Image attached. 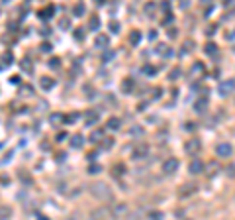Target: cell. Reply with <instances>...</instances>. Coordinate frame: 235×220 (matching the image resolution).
I'll use <instances>...</instances> for the list:
<instances>
[{
    "mask_svg": "<svg viewBox=\"0 0 235 220\" xmlns=\"http://www.w3.org/2000/svg\"><path fill=\"white\" fill-rule=\"evenodd\" d=\"M202 171H204V163H202V159H192L190 163H188V173L190 175H200Z\"/></svg>",
    "mask_w": 235,
    "mask_h": 220,
    "instance_id": "cell-7",
    "label": "cell"
},
{
    "mask_svg": "<svg viewBox=\"0 0 235 220\" xmlns=\"http://www.w3.org/2000/svg\"><path fill=\"white\" fill-rule=\"evenodd\" d=\"M217 92H220L222 96H227V94L235 92V81H233V79L222 81V83H220V87H217Z\"/></svg>",
    "mask_w": 235,
    "mask_h": 220,
    "instance_id": "cell-4",
    "label": "cell"
},
{
    "mask_svg": "<svg viewBox=\"0 0 235 220\" xmlns=\"http://www.w3.org/2000/svg\"><path fill=\"white\" fill-rule=\"evenodd\" d=\"M114 57V51H108V53H104V61H110Z\"/></svg>",
    "mask_w": 235,
    "mask_h": 220,
    "instance_id": "cell-38",
    "label": "cell"
},
{
    "mask_svg": "<svg viewBox=\"0 0 235 220\" xmlns=\"http://www.w3.org/2000/svg\"><path fill=\"white\" fill-rule=\"evenodd\" d=\"M96 155H98L96 151H92V153H88V159H90V161H94V159H96Z\"/></svg>",
    "mask_w": 235,
    "mask_h": 220,
    "instance_id": "cell-45",
    "label": "cell"
},
{
    "mask_svg": "<svg viewBox=\"0 0 235 220\" xmlns=\"http://www.w3.org/2000/svg\"><path fill=\"white\" fill-rule=\"evenodd\" d=\"M123 173H125V167H123L122 163H120V165H114V177H122Z\"/></svg>",
    "mask_w": 235,
    "mask_h": 220,
    "instance_id": "cell-21",
    "label": "cell"
},
{
    "mask_svg": "<svg viewBox=\"0 0 235 220\" xmlns=\"http://www.w3.org/2000/svg\"><path fill=\"white\" fill-rule=\"evenodd\" d=\"M100 28V20L98 16H90V30H98Z\"/></svg>",
    "mask_w": 235,
    "mask_h": 220,
    "instance_id": "cell-23",
    "label": "cell"
},
{
    "mask_svg": "<svg viewBox=\"0 0 235 220\" xmlns=\"http://www.w3.org/2000/svg\"><path fill=\"white\" fill-rule=\"evenodd\" d=\"M75 37H77V39H82V32L77 30V32H75Z\"/></svg>",
    "mask_w": 235,
    "mask_h": 220,
    "instance_id": "cell-46",
    "label": "cell"
},
{
    "mask_svg": "<svg viewBox=\"0 0 235 220\" xmlns=\"http://www.w3.org/2000/svg\"><path fill=\"white\" fill-rule=\"evenodd\" d=\"M168 37H172V39L176 37V30H174V28H170V30H168Z\"/></svg>",
    "mask_w": 235,
    "mask_h": 220,
    "instance_id": "cell-41",
    "label": "cell"
},
{
    "mask_svg": "<svg viewBox=\"0 0 235 220\" xmlns=\"http://www.w3.org/2000/svg\"><path fill=\"white\" fill-rule=\"evenodd\" d=\"M192 49H194V41L186 39V41H184V49H182V53H188V51H192Z\"/></svg>",
    "mask_w": 235,
    "mask_h": 220,
    "instance_id": "cell-28",
    "label": "cell"
},
{
    "mask_svg": "<svg viewBox=\"0 0 235 220\" xmlns=\"http://www.w3.org/2000/svg\"><path fill=\"white\" fill-rule=\"evenodd\" d=\"M145 155H149V145H145V143L135 145L133 151H131V157H133V159H143Z\"/></svg>",
    "mask_w": 235,
    "mask_h": 220,
    "instance_id": "cell-6",
    "label": "cell"
},
{
    "mask_svg": "<svg viewBox=\"0 0 235 220\" xmlns=\"http://www.w3.org/2000/svg\"><path fill=\"white\" fill-rule=\"evenodd\" d=\"M143 73H145V75H155L157 69L153 65H145V67H143Z\"/></svg>",
    "mask_w": 235,
    "mask_h": 220,
    "instance_id": "cell-30",
    "label": "cell"
},
{
    "mask_svg": "<svg viewBox=\"0 0 235 220\" xmlns=\"http://www.w3.org/2000/svg\"><path fill=\"white\" fill-rule=\"evenodd\" d=\"M208 169H210L208 173H210V175H213V173H215V169H217V163H210V165H208Z\"/></svg>",
    "mask_w": 235,
    "mask_h": 220,
    "instance_id": "cell-36",
    "label": "cell"
},
{
    "mask_svg": "<svg viewBox=\"0 0 235 220\" xmlns=\"http://www.w3.org/2000/svg\"><path fill=\"white\" fill-rule=\"evenodd\" d=\"M104 140H106V142H104V147H106V149H110V147L114 145V140H112V138H104Z\"/></svg>",
    "mask_w": 235,
    "mask_h": 220,
    "instance_id": "cell-34",
    "label": "cell"
},
{
    "mask_svg": "<svg viewBox=\"0 0 235 220\" xmlns=\"http://www.w3.org/2000/svg\"><path fill=\"white\" fill-rule=\"evenodd\" d=\"M96 45L98 47H106L108 45V35H98L96 37Z\"/></svg>",
    "mask_w": 235,
    "mask_h": 220,
    "instance_id": "cell-22",
    "label": "cell"
},
{
    "mask_svg": "<svg viewBox=\"0 0 235 220\" xmlns=\"http://www.w3.org/2000/svg\"><path fill=\"white\" fill-rule=\"evenodd\" d=\"M176 169H178V159H174V157H168L163 161V171L167 173V175H172V173H176Z\"/></svg>",
    "mask_w": 235,
    "mask_h": 220,
    "instance_id": "cell-5",
    "label": "cell"
},
{
    "mask_svg": "<svg viewBox=\"0 0 235 220\" xmlns=\"http://www.w3.org/2000/svg\"><path fill=\"white\" fill-rule=\"evenodd\" d=\"M22 69H26L28 73H32V65H30L28 61H22Z\"/></svg>",
    "mask_w": 235,
    "mask_h": 220,
    "instance_id": "cell-37",
    "label": "cell"
},
{
    "mask_svg": "<svg viewBox=\"0 0 235 220\" xmlns=\"http://www.w3.org/2000/svg\"><path fill=\"white\" fill-rule=\"evenodd\" d=\"M204 51H206L208 55H215V53H217V45L213 43V41H212V43H206V47H204Z\"/></svg>",
    "mask_w": 235,
    "mask_h": 220,
    "instance_id": "cell-18",
    "label": "cell"
},
{
    "mask_svg": "<svg viewBox=\"0 0 235 220\" xmlns=\"http://www.w3.org/2000/svg\"><path fill=\"white\" fill-rule=\"evenodd\" d=\"M149 39H157V32L153 30V32H149Z\"/></svg>",
    "mask_w": 235,
    "mask_h": 220,
    "instance_id": "cell-44",
    "label": "cell"
},
{
    "mask_svg": "<svg viewBox=\"0 0 235 220\" xmlns=\"http://www.w3.org/2000/svg\"><path fill=\"white\" fill-rule=\"evenodd\" d=\"M145 10H147V12H153V10H155V4H147Z\"/></svg>",
    "mask_w": 235,
    "mask_h": 220,
    "instance_id": "cell-42",
    "label": "cell"
},
{
    "mask_svg": "<svg viewBox=\"0 0 235 220\" xmlns=\"http://www.w3.org/2000/svg\"><path fill=\"white\" fill-rule=\"evenodd\" d=\"M110 32H112V33H120V24L110 22Z\"/></svg>",
    "mask_w": 235,
    "mask_h": 220,
    "instance_id": "cell-32",
    "label": "cell"
},
{
    "mask_svg": "<svg viewBox=\"0 0 235 220\" xmlns=\"http://www.w3.org/2000/svg\"><path fill=\"white\" fill-rule=\"evenodd\" d=\"M213 32H215L213 28H208V30H206V33H208V35H213Z\"/></svg>",
    "mask_w": 235,
    "mask_h": 220,
    "instance_id": "cell-50",
    "label": "cell"
},
{
    "mask_svg": "<svg viewBox=\"0 0 235 220\" xmlns=\"http://www.w3.org/2000/svg\"><path fill=\"white\" fill-rule=\"evenodd\" d=\"M194 128V122H186V130H192Z\"/></svg>",
    "mask_w": 235,
    "mask_h": 220,
    "instance_id": "cell-49",
    "label": "cell"
},
{
    "mask_svg": "<svg viewBox=\"0 0 235 220\" xmlns=\"http://www.w3.org/2000/svg\"><path fill=\"white\" fill-rule=\"evenodd\" d=\"M102 2H104V0H96V4H102Z\"/></svg>",
    "mask_w": 235,
    "mask_h": 220,
    "instance_id": "cell-51",
    "label": "cell"
},
{
    "mask_svg": "<svg viewBox=\"0 0 235 220\" xmlns=\"http://www.w3.org/2000/svg\"><path fill=\"white\" fill-rule=\"evenodd\" d=\"M112 218L114 214H112V210L110 208H106V206H104V208H96L94 210V212H92V218Z\"/></svg>",
    "mask_w": 235,
    "mask_h": 220,
    "instance_id": "cell-9",
    "label": "cell"
},
{
    "mask_svg": "<svg viewBox=\"0 0 235 220\" xmlns=\"http://www.w3.org/2000/svg\"><path fill=\"white\" fill-rule=\"evenodd\" d=\"M202 73H204V65H202V63L192 65V75H202Z\"/></svg>",
    "mask_w": 235,
    "mask_h": 220,
    "instance_id": "cell-24",
    "label": "cell"
},
{
    "mask_svg": "<svg viewBox=\"0 0 235 220\" xmlns=\"http://www.w3.org/2000/svg\"><path fill=\"white\" fill-rule=\"evenodd\" d=\"M129 41H131L133 45H137L139 41H141V32H139V30H133V32L129 33Z\"/></svg>",
    "mask_w": 235,
    "mask_h": 220,
    "instance_id": "cell-15",
    "label": "cell"
},
{
    "mask_svg": "<svg viewBox=\"0 0 235 220\" xmlns=\"http://www.w3.org/2000/svg\"><path fill=\"white\" fill-rule=\"evenodd\" d=\"M84 120H86V124H88V126H94V124L98 122V114H96L94 110H90V112H86Z\"/></svg>",
    "mask_w": 235,
    "mask_h": 220,
    "instance_id": "cell-12",
    "label": "cell"
},
{
    "mask_svg": "<svg viewBox=\"0 0 235 220\" xmlns=\"http://www.w3.org/2000/svg\"><path fill=\"white\" fill-rule=\"evenodd\" d=\"M147 216H149V218H153V220H159V218H163V212H159V210H149V212H147Z\"/></svg>",
    "mask_w": 235,
    "mask_h": 220,
    "instance_id": "cell-26",
    "label": "cell"
},
{
    "mask_svg": "<svg viewBox=\"0 0 235 220\" xmlns=\"http://www.w3.org/2000/svg\"><path fill=\"white\" fill-rule=\"evenodd\" d=\"M133 88H135V83H133V79L131 77H127V79H123L122 81V92L123 94H131Z\"/></svg>",
    "mask_w": 235,
    "mask_h": 220,
    "instance_id": "cell-8",
    "label": "cell"
},
{
    "mask_svg": "<svg viewBox=\"0 0 235 220\" xmlns=\"http://www.w3.org/2000/svg\"><path fill=\"white\" fill-rule=\"evenodd\" d=\"M82 12H84V6H82V4H77V8H75V16H82Z\"/></svg>",
    "mask_w": 235,
    "mask_h": 220,
    "instance_id": "cell-33",
    "label": "cell"
},
{
    "mask_svg": "<svg viewBox=\"0 0 235 220\" xmlns=\"http://www.w3.org/2000/svg\"><path fill=\"white\" fill-rule=\"evenodd\" d=\"M100 171H102V167L100 165H96V163H92L88 167V173H92V175H94V173H100Z\"/></svg>",
    "mask_w": 235,
    "mask_h": 220,
    "instance_id": "cell-31",
    "label": "cell"
},
{
    "mask_svg": "<svg viewBox=\"0 0 235 220\" xmlns=\"http://www.w3.org/2000/svg\"><path fill=\"white\" fill-rule=\"evenodd\" d=\"M225 173H227V177L229 179H235V163H231L227 169H225Z\"/></svg>",
    "mask_w": 235,
    "mask_h": 220,
    "instance_id": "cell-29",
    "label": "cell"
},
{
    "mask_svg": "<svg viewBox=\"0 0 235 220\" xmlns=\"http://www.w3.org/2000/svg\"><path fill=\"white\" fill-rule=\"evenodd\" d=\"M108 130H120V120L118 118H110L108 120Z\"/></svg>",
    "mask_w": 235,
    "mask_h": 220,
    "instance_id": "cell-20",
    "label": "cell"
},
{
    "mask_svg": "<svg viewBox=\"0 0 235 220\" xmlns=\"http://www.w3.org/2000/svg\"><path fill=\"white\" fill-rule=\"evenodd\" d=\"M145 108H147V102H141V104L137 106V110H145Z\"/></svg>",
    "mask_w": 235,
    "mask_h": 220,
    "instance_id": "cell-48",
    "label": "cell"
},
{
    "mask_svg": "<svg viewBox=\"0 0 235 220\" xmlns=\"http://www.w3.org/2000/svg\"><path fill=\"white\" fill-rule=\"evenodd\" d=\"M41 49H43V51H49V49H51V45H49V43H43V45H41Z\"/></svg>",
    "mask_w": 235,
    "mask_h": 220,
    "instance_id": "cell-47",
    "label": "cell"
},
{
    "mask_svg": "<svg viewBox=\"0 0 235 220\" xmlns=\"http://www.w3.org/2000/svg\"><path fill=\"white\" fill-rule=\"evenodd\" d=\"M202 2H204V4H206V2H210V0H202Z\"/></svg>",
    "mask_w": 235,
    "mask_h": 220,
    "instance_id": "cell-52",
    "label": "cell"
},
{
    "mask_svg": "<svg viewBox=\"0 0 235 220\" xmlns=\"http://www.w3.org/2000/svg\"><path fill=\"white\" fill-rule=\"evenodd\" d=\"M49 120L55 124V122H61V120H63V116H61V114H51V118H49Z\"/></svg>",
    "mask_w": 235,
    "mask_h": 220,
    "instance_id": "cell-35",
    "label": "cell"
},
{
    "mask_svg": "<svg viewBox=\"0 0 235 220\" xmlns=\"http://www.w3.org/2000/svg\"><path fill=\"white\" fill-rule=\"evenodd\" d=\"M178 77H180V69H178V67H176V69H172V71L168 73V79H170V81H176Z\"/></svg>",
    "mask_w": 235,
    "mask_h": 220,
    "instance_id": "cell-27",
    "label": "cell"
},
{
    "mask_svg": "<svg viewBox=\"0 0 235 220\" xmlns=\"http://www.w3.org/2000/svg\"><path fill=\"white\" fill-rule=\"evenodd\" d=\"M200 149H202V142L198 140V138L186 140V143H184V151H186L188 155H196Z\"/></svg>",
    "mask_w": 235,
    "mask_h": 220,
    "instance_id": "cell-3",
    "label": "cell"
},
{
    "mask_svg": "<svg viewBox=\"0 0 235 220\" xmlns=\"http://www.w3.org/2000/svg\"><path fill=\"white\" fill-rule=\"evenodd\" d=\"M192 193H196V185H192V183H186V185H182L178 191V197H188Z\"/></svg>",
    "mask_w": 235,
    "mask_h": 220,
    "instance_id": "cell-10",
    "label": "cell"
},
{
    "mask_svg": "<svg viewBox=\"0 0 235 220\" xmlns=\"http://www.w3.org/2000/svg\"><path fill=\"white\" fill-rule=\"evenodd\" d=\"M172 22V16H170V14H168L167 18H165V20H163V26H168V24Z\"/></svg>",
    "mask_w": 235,
    "mask_h": 220,
    "instance_id": "cell-39",
    "label": "cell"
},
{
    "mask_svg": "<svg viewBox=\"0 0 235 220\" xmlns=\"http://www.w3.org/2000/svg\"><path fill=\"white\" fill-rule=\"evenodd\" d=\"M39 85H41V88L49 90V88H51L53 85H55V81H53L51 77H41V79H39Z\"/></svg>",
    "mask_w": 235,
    "mask_h": 220,
    "instance_id": "cell-13",
    "label": "cell"
},
{
    "mask_svg": "<svg viewBox=\"0 0 235 220\" xmlns=\"http://www.w3.org/2000/svg\"><path fill=\"white\" fill-rule=\"evenodd\" d=\"M231 153H233V145H231V143H227V142L217 143L215 155H217L220 159H227V157H231Z\"/></svg>",
    "mask_w": 235,
    "mask_h": 220,
    "instance_id": "cell-2",
    "label": "cell"
},
{
    "mask_svg": "<svg viewBox=\"0 0 235 220\" xmlns=\"http://www.w3.org/2000/svg\"><path fill=\"white\" fill-rule=\"evenodd\" d=\"M65 138H67V134H59V136H57V142H63Z\"/></svg>",
    "mask_w": 235,
    "mask_h": 220,
    "instance_id": "cell-43",
    "label": "cell"
},
{
    "mask_svg": "<svg viewBox=\"0 0 235 220\" xmlns=\"http://www.w3.org/2000/svg\"><path fill=\"white\" fill-rule=\"evenodd\" d=\"M129 134L131 136H143V128L141 126H131L129 128Z\"/></svg>",
    "mask_w": 235,
    "mask_h": 220,
    "instance_id": "cell-25",
    "label": "cell"
},
{
    "mask_svg": "<svg viewBox=\"0 0 235 220\" xmlns=\"http://www.w3.org/2000/svg\"><path fill=\"white\" fill-rule=\"evenodd\" d=\"M206 108H208V98H198L194 102V110H196L198 114H204Z\"/></svg>",
    "mask_w": 235,
    "mask_h": 220,
    "instance_id": "cell-11",
    "label": "cell"
},
{
    "mask_svg": "<svg viewBox=\"0 0 235 220\" xmlns=\"http://www.w3.org/2000/svg\"><path fill=\"white\" fill-rule=\"evenodd\" d=\"M90 193L98 198V200H102V202H108V200H112L114 198L112 189L108 187L106 183H94V185L90 187Z\"/></svg>",
    "mask_w": 235,
    "mask_h": 220,
    "instance_id": "cell-1",
    "label": "cell"
},
{
    "mask_svg": "<svg viewBox=\"0 0 235 220\" xmlns=\"http://www.w3.org/2000/svg\"><path fill=\"white\" fill-rule=\"evenodd\" d=\"M100 140H104V132H102V130H96V132H92V136H90V142L96 143V142H100Z\"/></svg>",
    "mask_w": 235,
    "mask_h": 220,
    "instance_id": "cell-17",
    "label": "cell"
},
{
    "mask_svg": "<svg viewBox=\"0 0 235 220\" xmlns=\"http://www.w3.org/2000/svg\"><path fill=\"white\" fill-rule=\"evenodd\" d=\"M71 147H75V149H78V147H82V136H73L71 138Z\"/></svg>",
    "mask_w": 235,
    "mask_h": 220,
    "instance_id": "cell-14",
    "label": "cell"
},
{
    "mask_svg": "<svg viewBox=\"0 0 235 220\" xmlns=\"http://www.w3.org/2000/svg\"><path fill=\"white\" fill-rule=\"evenodd\" d=\"M49 67H59V59H51V61H49Z\"/></svg>",
    "mask_w": 235,
    "mask_h": 220,
    "instance_id": "cell-40",
    "label": "cell"
},
{
    "mask_svg": "<svg viewBox=\"0 0 235 220\" xmlns=\"http://www.w3.org/2000/svg\"><path fill=\"white\" fill-rule=\"evenodd\" d=\"M157 51L163 55V57H170V55H172L170 47H167V45H159V47H157Z\"/></svg>",
    "mask_w": 235,
    "mask_h": 220,
    "instance_id": "cell-19",
    "label": "cell"
},
{
    "mask_svg": "<svg viewBox=\"0 0 235 220\" xmlns=\"http://www.w3.org/2000/svg\"><path fill=\"white\" fill-rule=\"evenodd\" d=\"M112 214H116V216H125V214H127V206H125V204H118V206L112 210Z\"/></svg>",
    "mask_w": 235,
    "mask_h": 220,
    "instance_id": "cell-16",
    "label": "cell"
}]
</instances>
